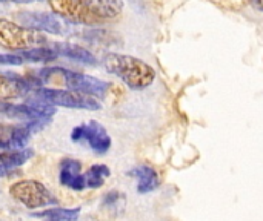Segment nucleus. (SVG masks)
<instances>
[{
  "mask_svg": "<svg viewBox=\"0 0 263 221\" xmlns=\"http://www.w3.org/2000/svg\"><path fill=\"white\" fill-rule=\"evenodd\" d=\"M54 14L71 23L99 25L120 15L123 0H48Z\"/></svg>",
  "mask_w": 263,
  "mask_h": 221,
  "instance_id": "obj_1",
  "label": "nucleus"
},
{
  "mask_svg": "<svg viewBox=\"0 0 263 221\" xmlns=\"http://www.w3.org/2000/svg\"><path fill=\"white\" fill-rule=\"evenodd\" d=\"M103 65L108 72L123 80L131 89H145L151 86L156 78V71L148 63L131 55L111 52L105 55Z\"/></svg>",
  "mask_w": 263,
  "mask_h": 221,
  "instance_id": "obj_2",
  "label": "nucleus"
},
{
  "mask_svg": "<svg viewBox=\"0 0 263 221\" xmlns=\"http://www.w3.org/2000/svg\"><path fill=\"white\" fill-rule=\"evenodd\" d=\"M32 105H46V106H63L72 109H86L97 111L100 103L91 95L80 94L69 89H52V88H37L28 95V102Z\"/></svg>",
  "mask_w": 263,
  "mask_h": 221,
  "instance_id": "obj_3",
  "label": "nucleus"
},
{
  "mask_svg": "<svg viewBox=\"0 0 263 221\" xmlns=\"http://www.w3.org/2000/svg\"><path fill=\"white\" fill-rule=\"evenodd\" d=\"M51 75H59L60 78H63V82L69 91L92 95L97 98H103L109 89V83L105 80H99L91 75L72 72L65 68H45L37 74V78L40 80V83H45V82H48V78Z\"/></svg>",
  "mask_w": 263,
  "mask_h": 221,
  "instance_id": "obj_4",
  "label": "nucleus"
},
{
  "mask_svg": "<svg viewBox=\"0 0 263 221\" xmlns=\"http://www.w3.org/2000/svg\"><path fill=\"white\" fill-rule=\"evenodd\" d=\"M48 40L35 29L15 25L9 20H0V46L12 51H22L34 46H42Z\"/></svg>",
  "mask_w": 263,
  "mask_h": 221,
  "instance_id": "obj_5",
  "label": "nucleus"
},
{
  "mask_svg": "<svg viewBox=\"0 0 263 221\" xmlns=\"http://www.w3.org/2000/svg\"><path fill=\"white\" fill-rule=\"evenodd\" d=\"M9 194L11 197H14L17 202H20L29 209H37V208L57 203V200L45 188V185H42L40 182H34V180H25V182H18L12 185L9 189Z\"/></svg>",
  "mask_w": 263,
  "mask_h": 221,
  "instance_id": "obj_6",
  "label": "nucleus"
},
{
  "mask_svg": "<svg viewBox=\"0 0 263 221\" xmlns=\"http://www.w3.org/2000/svg\"><path fill=\"white\" fill-rule=\"evenodd\" d=\"M71 140L77 143H88L96 154H106L111 148V137L97 122H88L76 126L71 132Z\"/></svg>",
  "mask_w": 263,
  "mask_h": 221,
  "instance_id": "obj_7",
  "label": "nucleus"
},
{
  "mask_svg": "<svg viewBox=\"0 0 263 221\" xmlns=\"http://www.w3.org/2000/svg\"><path fill=\"white\" fill-rule=\"evenodd\" d=\"M18 22L31 29L35 31H45L49 34L62 35L68 32L69 25L66 23L65 18L59 17L57 14L51 12H34V11H22L17 14Z\"/></svg>",
  "mask_w": 263,
  "mask_h": 221,
  "instance_id": "obj_8",
  "label": "nucleus"
},
{
  "mask_svg": "<svg viewBox=\"0 0 263 221\" xmlns=\"http://www.w3.org/2000/svg\"><path fill=\"white\" fill-rule=\"evenodd\" d=\"M0 114L8 118L22 120V122L42 120L49 123L51 117L55 114V109L54 106H46V105H32V103L15 105L11 102H0Z\"/></svg>",
  "mask_w": 263,
  "mask_h": 221,
  "instance_id": "obj_9",
  "label": "nucleus"
},
{
  "mask_svg": "<svg viewBox=\"0 0 263 221\" xmlns=\"http://www.w3.org/2000/svg\"><path fill=\"white\" fill-rule=\"evenodd\" d=\"M40 86V82L23 78L14 72L0 74V102H11L20 97H26Z\"/></svg>",
  "mask_w": 263,
  "mask_h": 221,
  "instance_id": "obj_10",
  "label": "nucleus"
},
{
  "mask_svg": "<svg viewBox=\"0 0 263 221\" xmlns=\"http://www.w3.org/2000/svg\"><path fill=\"white\" fill-rule=\"evenodd\" d=\"M82 165L77 160L72 158H65L60 163V174H59V180L60 185L74 189V191H83L86 189V183H85V177L80 172Z\"/></svg>",
  "mask_w": 263,
  "mask_h": 221,
  "instance_id": "obj_11",
  "label": "nucleus"
},
{
  "mask_svg": "<svg viewBox=\"0 0 263 221\" xmlns=\"http://www.w3.org/2000/svg\"><path fill=\"white\" fill-rule=\"evenodd\" d=\"M55 52L57 55L85 63V65H94L96 63V57L85 48L74 45V43H68V42H49L48 43Z\"/></svg>",
  "mask_w": 263,
  "mask_h": 221,
  "instance_id": "obj_12",
  "label": "nucleus"
},
{
  "mask_svg": "<svg viewBox=\"0 0 263 221\" xmlns=\"http://www.w3.org/2000/svg\"><path fill=\"white\" fill-rule=\"evenodd\" d=\"M32 157H34V151L29 148L6 151L5 154L0 155V177L9 175L12 171H15L22 165H25Z\"/></svg>",
  "mask_w": 263,
  "mask_h": 221,
  "instance_id": "obj_13",
  "label": "nucleus"
},
{
  "mask_svg": "<svg viewBox=\"0 0 263 221\" xmlns=\"http://www.w3.org/2000/svg\"><path fill=\"white\" fill-rule=\"evenodd\" d=\"M129 175L137 178V192L139 194H149L159 188V175L157 172L148 166V165H140L136 166Z\"/></svg>",
  "mask_w": 263,
  "mask_h": 221,
  "instance_id": "obj_14",
  "label": "nucleus"
},
{
  "mask_svg": "<svg viewBox=\"0 0 263 221\" xmlns=\"http://www.w3.org/2000/svg\"><path fill=\"white\" fill-rule=\"evenodd\" d=\"M18 57H22L23 60L28 62H52L55 60L59 55L57 52L48 45V46H34V48H28V49H22L15 52Z\"/></svg>",
  "mask_w": 263,
  "mask_h": 221,
  "instance_id": "obj_15",
  "label": "nucleus"
},
{
  "mask_svg": "<svg viewBox=\"0 0 263 221\" xmlns=\"http://www.w3.org/2000/svg\"><path fill=\"white\" fill-rule=\"evenodd\" d=\"M109 175H111V171H109L108 166H105V165H94V166H91L86 171V174L83 177H85L86 188L97 189V188L103 186V183L106 182V178Z\"/></svg>",
  "mask_w": 263,
  "mask_h": 221,
  "instance_id": "obj_16",
  "label": "nucleus"
},
{
  "mask_svg": "<svg viewBox=\"0 0 263 221\" xmlns=\"http://www.w3.org/2000/svg\"><path fill=\"white\" fill-rule=\"evenodd\" d=\"M80 214V209H46L39 214H32V217L43 221H76Z\"/></svg>",
  "mask_w": 263,
  "mask_h": 221,
  "instance_id": "obj_17",
  "label": "nucleus"
},
{
  "mask_svg": "<svg viewBox=\"0 0 263 221\" xmlns=\"http://www.w3.org/2000/svg\"><path fill=\"white\" fill-rule=\"evenodd\" d=\"M102 206L105 209H109L112 212H122L123 208H125V195L123 194H119L116 191L106 194L102 200Z\"/></svg>",
  "mask_w": 263,
  "mask_h": 221,
  "instance_id": "obj_18",
  "label": "nucleus"
},
{
  "mask_svg": "<svg viewBox=\"0 0 263 221\" xmlns=\"http://www.w3.org/2000/svg\"><path fill=\"white\" fill-rule=\"evenodd\" d=\"M23 62L17 54H0V65H22Z\"/></svg>",
  "mask_w": 263,
  "mask_h": 221,
  "instance_id": "obj_19",
  "label": "nucleus"
},
{
  "mask_svg": "<svg viewBox=\"0 0 263 221\" xmlns=\"http://www.w3.org/2000/svg\"><path fill=\"white\" fill-rule=\"evenodd\" d=\"M253 6H254L257 11H262L263 12V0H253Z\"/></svg>",
  "mask_w": 263,
  "mask_h": 221,
  "instance_id": "obj_20",
  "label": "nucleus"
},
{
  "mask_svg": "<svg viewBox=\"0 0 263 221\" xmlns=\"http://www.w3.org/2000/svg\"><path fill=\"white\" fill-rule=\"evenodd\" d=\"M0 2H15V3H29V2H35V0H0Z\"/></svg>",
  "mask_w": 263,
  "mask_h": 221,
  "instance_id": "obj_21",
  "label": "nucleus"
},
{
  "mask_svg": "<svg viewBox=\"0 0 263 221\" xmlns=\"http://www.w3.org/2000/svg\"><path fill=\"white\" fill-rule=\"evenodd\" d=\"M82 221H100L99 218H96V217H92V215H88V217H85Z\"/></svg>",
  "mask_w": 263,
  "mask_h": 221,
  "instance_id": "obj_22",
  "label": "nucleus"
}]
</instances>
